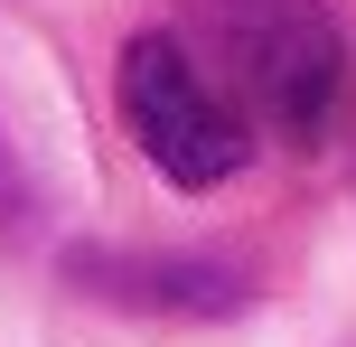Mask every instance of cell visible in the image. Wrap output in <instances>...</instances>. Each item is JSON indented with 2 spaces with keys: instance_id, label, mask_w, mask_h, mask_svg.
<instances>
[{
  "instance_id": "1",
  "label": "cell",
  "mask_w": 356,
  "mask_h": 347,
  "mask_svg": "<svg viewBox=\"0 0 356 347\" xmlns=\"http://www.w3.org/2000/svg\"><path fill=\"white\" fill-rule=\"evenodd\" d=\"M122 122L131 141L150 150V169H160L169 188H225L234 169L253 160L244 122L225 113V94L197 75V56L178 47V38H131L122 47Z\"/></svg>"
},
{
  "instance_id": "2",
  "label": "cell",
  "mask_w": 356,
  "mask_h": 347,
  "mask_svg": "<svg viewBox=\"0 0 356 347\" xmlns=\"http://www.w3.org/2000/svg\"><path fill=\"white\" fill-rule=\"evenodd\" d=\"M244 75L263 94L272 131L309 150V141H328V122L347 104V38L319 0H272L244 19Z\"/></svg>"
}]
</instances>
